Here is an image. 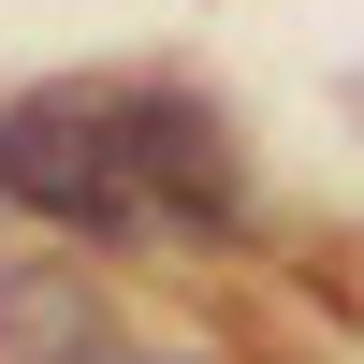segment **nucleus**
Returning <instances> with one entry per match:
<instances>
[{
  "label": "nucleus",
  "mask_w": 364,
  "mask_h": 364,
  "mask_svg": "<svg viewBox=\"0 0 364 364\" xmlns=\"http://www.w3.org/2000/svg\"><path fill=\"white\" fill-rule=\"evenodd\" d=\"M0 190H15L29 219H58V233H102V248L161 233V190H146V161H132V117H117V87L0 102Z\"/></svg>",
  "instance_id": "1"
},
{
  "label": "nucleus",
  "mask_w": 364,
  "mask_h": 364,
  "mask_svg": "<svg viewBox=\"0 0 364 364\" xmlns=\"http://www.w3.org/2000/svg\"><path fill=\"white\" fill-rule=\"evenodd\" d=\"M0 336H15V364H87V350H102V321H87L73 291H44V277H29L15 306H0Z\"/></svg>",
  "instance_id": "3"
},
{
  "label": "nucleus",
  "mask_w": 364,
  "mask_h": 364,
  "mask_svg": "<svg viewBox=\"0 0 364 364\" xmlns=\"http://www.w3.org/2000/svg\"><path fill=\"white\" fill-rule=\"evenodd\" d=\"M117 117H132V161H146V190H161V219H233V204H248V161H233V132L204 102L117 87Z\"/></svg>",
  "instance_id": "2"
},
{
  "label": "nucleus",
  "mask_w": 364,
  "mask_h": 364,
  "mask_svg": "<svg viewBox=\"0 0 364 364\" xmlns=\"http://www.w3.org/2000/svg\"><path fill=\"white\" fill-rule=\"evenodd\" d=\"M87 364H204V350H117V336H102V350H87Z\"/></svg>",
  "instance_id": "4"
}]
</instances>
